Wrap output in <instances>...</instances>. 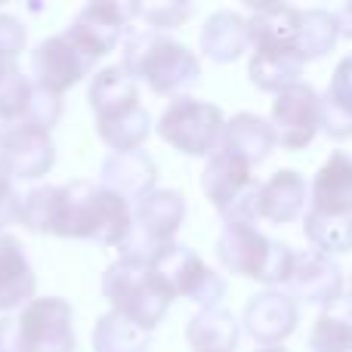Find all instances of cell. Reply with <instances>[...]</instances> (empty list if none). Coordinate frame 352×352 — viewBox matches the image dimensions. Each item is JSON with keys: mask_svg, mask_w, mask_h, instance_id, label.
<instances>
[{"mask_svg": "<svg viewBox=\"0 0 352 352\" xmlns=\"http://www.w3.org/2000/svg\"><path fill=\"white\" fill-rule=\"evenodd\" d=\"M130 229H133V210L121 195L87 179L59 186V213H56L53 235L96 241L102 248H121Z\"/></svg>", "mask_w": 352, "mask_h": 352, "instance_id": "obj_1", "label": "cell"}, {"mask_svg": "<svg viewBox=\"0 0 352 352\" xmlns=\"http://www.w3.org/2000/svg\"><path fill=\"white\" fill-rule=\"evenodd\" d=\"M121 68L152 93L176 99L186 96V90H192L201 78V62L186 43L148 28L130 31L124 37Z\"/></svg>", "mask_w": 352, "mask_h": 352, "instance_id": "obj_2", "label": "cell"}, {"mask_svg": "<svg viewBox=\"0 0 352 352\" xmlns=\"http://www.w3.org/2000/svg\"><path fill=\"white\" fill-rule=\"evenodd\" d=\"M102 294L111 303V312L127 318L142 331H155L164 322L173 303V287L152 263L121 256L102 275Z\"/></svg>", "mask_w": 352, "mask_h": 352, "instance_id": "obj_3", "label": "cell"}, {"mask_svg": "<svg viewBox=\"0 0 352 352\" xmlns=\"http://www.w3.org/2000/svg\"><path fill=\"white\" fill-rule=\"evenodd\" d=\"M74 312L62 297H34L0 318V352H74Z\"/></svg>", "mask_w": 352, "mask_h": 352, "instance_id": "obj_4", "label": "cell"}, {"mask_svg": "<svg viewBox=\"0 0 352 352\" xmlns=\"http://www.w3.org/2000/svg\"><path fill=\"white\" fill-rule=\"evenodd\" d=\"M217 260L232 275H244L263 285H287L294 250L281 241H269L254 223H223L217 238Z\"/></svg>", "mask_w": 352, "mask_h": 352, "instance_id": "obj_5", "label": "cell"}, {"mask_svg": "<svg viewBox=\"0 0 352 352\" xmlns=\"http://www.w3.org/2000/svg\"><path fill=\"white\" fill-rule=\"evenodd\" d=\"M182 219H186L182 192L155 188L133 207V229L118 250H121V256H133V260L155 266L176 244V232H179Z\"/></svg>", "mask_w": 352, "mask_h": 352, "instance_id": "obj_6", "label": "cell"}, {"mask_svg": "<svg viewBox=\"0 0 352 352\" xmlns=\"http://www.w3.org/2000/svg\"><path fill=\"white\" fill-rule=\"evenodd\" d=\"M226 118L217 105L192 96H179L161 111L158 136L170 148L192 158H213L223 148Z\"/></svg>", "mask_w": 352, "mask_h": 352, "instance_id": "obj_7", "label": "cell"}, {"mask_svg": "<svg viewBox=\"0 0 352 352\" xmlns=\"http://www.w3.org/2000/svg\"><path fill=\"white\" fill-rule=\"evenodd\" d=\"M250 170L254 167L229 148H219L213 158H207L201 186L226 223H254L256 219V195L263 182H256Z\"/></svg>", "mask_w": 352, "mask_h": 352, "instance_id": "obj_8", "label": "cell"}, {"mask_svg": "<svg viewBox=\"0 0 352 352\" xmlns=\"http://www.w3.org/2000/svg\"><path fill=\"white\" fill-rule=\"evenodd\" d=\"M136 3H118V0H93L72 19L62 34L80 50L90 62L109 56L121 43V37L133 28Z\"/></svg>", "mask_w": 352, "mask_h": 352, "instance_id": "obj_9", "label": "cell"}, {"mask_svg": "<svg viewBox=\"0 0 352 352\" xmlns=\"http://www.w3.org/2000/svg\"><path fill=\"white\" fill-rule=\"evenodd\" d=\"M269 124L275 133V146L287 148V152L306 148L322 130V96L316 93V87L300 80V84L281 90L272 102Z\"/></svg>", "mask_w": 352, "mask_h": 352, "instance_id": "obj_10", "label": "cell"}, {"mask_svg": "<svg viewBox=\"0 0 352 352\" xmlns=\"http://www.w3.org/2000/svg\"><path fill=\"white\" fill-rule=\"evenodd\" d=\"M155 266H158V272L167 278V285L173 287V297L192 300L201 309L219 306V300L226 297V278L219 272H213L186 244H173Z\"/></svg>", "mask_w": 352, "mask_h": 352, "instance_id": "obj_11", "label": "cell"}, {"mask_svg": "<svg viewBox=\"0 0 352 352\" xmlns=\"http://www.w3.org/2000/svg\"><path fill=\"white\" fill-rule=\"evenodd\" d=\"M93 72V62L68 41L65 34H53L41 41L31 50V74H34V87L47 93L62 96L72 90L78 80H84Z\"/></svg>", "mask_w": 352, "mask_h": 352, "instance_id": "obj_12", "label": "cell"}, {"mask_svg": "<svg viewBox=\"0 0 352 352\" xmlns=\"http://www.w3.org/2000/svg\"><path fill=\"white\" fill-rule=\"evenodd\" d=\"M0 161L12 173V179H41L56 164L53 136L28 124L0 130Z\"/></svg>", "mask_w": 352, "mask_h": 352, "instance_id": "obj_13", "label": "cell"}, {"mask_svg": "<svg viewBox=\"0 0 352 352\" xmlns=\"http://www.w3.org/2000/svg\"><path fill=\"white\" fill-rule=\"evenodd\" d=\"M287 297L312 306H337L343 300V272L331 256L318 250L294 254V269L287 278Z\"/></svg>", "mask_w": 352, "mask_h": 352, "instance_id": "obj_14", "label": "cell"}, {"mask_svg": "<svg viewBox=\"0 0 352 352\" xmlns=\"http://www.w3.org/2000/svg\"><path fill=\"white\" fill-rule=\"evenodd\" d=\"M244 331L260 346H281L297 331L300 309L297 300L287 297V291H263L254 294L244 306Z\"/></svg>", "mask_w": 352, "mask_h": 352, "instance_id": "obj_15", "label": "cell"}, {"mask_svg": "<svg viewBox=\"0 0 352 352\" xmlns=\"http://www.w3.org/2000/svg\"><path fill=\"white\" fill-rule=\"evenodd\" d=\"M87 99H90V109L96 115V127L115 124L140 109V84L121 65H109L93 74Z\"/></svg>", "mask_w": 352, "mask_h": 352, "instance_id": "obj_16", "label": "cell"}, {"mask_svg": "<svg viewBox=\"0 0 352 352\" xmlns=\"http://www.w3.org/2000/svg\"><path fill=\"white\" fill-rule=\"evenodd\" d=\"M309 213L331 219L352 217V158L334 152L316 173L309 188Z\"/></svg>", "mask_w": 352, "mask_h": 352, "instance_id": "obj_17", "label": "cell"}, {"mask_svg": "<svg viewBox=\"0 0 352 352\" xmlns=\"http://www.w3.org/2000/svg\"><path fill=\"white\" fill-rule=\"evenodd\" d=\"M99 176H102V188L121 195L124 201H136L140 204L148 192H155L158 164L142 148H136V152H111L102 161V173Z\"/></svg>", "mask_w": 352, "mask_h": 352, "instance_id": "obj_18", "label": "cell"}, {"mask_svg": "<svg viewBox=\"0 0 352 352\" xmlns=\"http://www.w3.org/2000/svg\"><path fill=\"white\" fill-rule=\"evenodd\" d=\"M256 217L272 226H285L306 217V179L297 170H278L260 186Z\"/></svg>", "mask_w": 352, "mask_h": 352, "instance_id": "obj_19", "label": "cell"}, {"mask_svg": "<svg viewBox=\"0 0 352 352\" xmlns=\"http://www.w3.org/2000/svg\"><path fill=\"white\" fill-rule=\"evenodd\" d=\"M37 291V275L22 250V241L0 232V312L28 306Z\"/></svg>", "mask_w": 352, "mask_h": 352, "instance_id": "obj_20", "label": "cell"}, {"mask_svg": "<svg viewBox=\"0 0 352 352\" xmlns=\"http://www.w3.org/2000/svg\"><path fill=\"white\" fill-rule=\"evenodd\" d=\"M250 47V25L244 16L232 10H219L201 28V53L210 62H235Z\"/></svg>", "mask_w": 352, "mask_h": 352, "instance_id": "obj_21", "label": "cell"}, {"mask_svg": "<svg viewBox=\"0 0 352 352\" xmlns=\"http://www.w3.org/2000/svg\"><path fill=\"white\" fill-rule=\"evenodd\" d=\"M306 59L300 56V50H269V47H256L254 56H250V84L260 87L266 93H275L278 96L281 90L300 84V74H303Z\"/></svg>", "mask_w": 352, "mask_h": 352, "instance_id": "obj_22", "label": "cell"}, {"mask_svg": "<svg viewBox=\"0 0 352 352\" xmlns=\"http://www.w3.org/2000/svg\"><path fill=\"white\" fill-rule=\"evenodd\" d=\"M300 19L303 10L287 3H272V6H260L254 16L248 19L250 25V43L256 47H269V50H297L300 41Z\"/></svg>", "mask_w": 352, "mask_h": 352, "instance_id": "obj_23", "label": "cell"}, {"mask_svg": "<svg viewBox=\"0 0 352 352\" xmlns=\"http://www.w3.org/2000/svg\"><path fill=\"white\" fill-rule=\"evenodd\" d=\"M223 148L241 155L250 167L263 164L269 158V152L275 148V133L272 124L263 121L260 115H250V111H241L232 121H226V133H223Z\"/></svg>", "mask_w": 352, "mask_h": 352, "instance_id": "obj_24", "label": "cell"}, {"mask_svg": "<svg viewBox=\"0 0 352 352\" xmlns=\"http://www.w3.org/2000/svg\"><path fill=\"white\" fill-rule=\"evenodd\" d=\"M238 334H241L238 318L223 306L201 309L186 328L192 352H235Z\"/></svg>", "mask_w": 352, "mask_h": 352, "instance_id": "obj_25", "label": "cell"}, {"mask_svg": "<svg viewBox=\"0 0 352 352\" xmlns=\"http://www.w3.org/2000/svg\"><path fill=\"white\" fill-rule=\"evenodd\" d=\"M322 130L331 140L352 136V56L334 68L331 87L322 96Z\"/></svg>", "mask_w": 352, "mask_h": 352, "instance_id": "obj_26", "label": "cell"}, {"mask_svg": "<svg viewBox=\"0 0 352 352\" xmlns=\"http://www.w3.org/2000/svg\"><path fill=\"white\" fill-rule=\"evenodd\" d=\"M152 337L148 331L130 324L127 318L105 312L93 328V352H148Z\"/></svg>", "mask_w": 352, "mask_h": 352, "instance_id": "obj_27", "label": "cell"}, {"mask_svg": "<svg viewBox=\"0 0 352 352\" xmlns=\"http://www.w3.org/2000/svg\"><path fill=\"white\" fill-rule=\"evenodd\" d=\"M340 28H337V16L328 10H306L300 19V41L297 50L306 62L322 59L328 50H334Z\"/></svg>", "mask_w": 352, "mask_h": 352, "instance_id": "obj_28", "label": "cell"}, {"mask_svg": "<svg viewBox=\"0 0 352 352\" xmlns=\"http://www.w3.org/2000/svg\"><path fill=\"white\" fill-rule=\"evenodd\" d=\"M312 352H352V306L343 300V309L322 312L309 334Z\"/></svg>", "mask_w": 352, "mask_h": 352, "instance_id": "obj_29", "label": "cell"}, {"mask_svg": "<svg viewBox=\"0 0 352 352\" xmlns=\"http://www.w3.org/2000/svg\"><path fill=\"white\" fill-rule=\"evenodd\" d=\"M31 93H34V80L25 78L19 65L6 68V74L0 78V130L25 124Z\"/></svg>", "mask_w": 352, "mask_h": 352, "instance_id": "obj_30", "label": "cell"}, {"mask_svg": "<svg viewBox=\"0 0 352 352\" xmlns=\"http://www.w3.org/2000/svg\"><path fill=\"white\" fill-rule=\"evenodd\" d=\"M56 213H59V186H34L22 195V213L19 223L37 235H53Z\"/></svg>", "mask_w": 352, "mask_h": 352, "instance_id": "obj_31", "label": "cell"}, {"mask_svg": "<svg viewBox=\"0 0 352 352\" xmlns=\"http://www.w3.org/2000/svg\"><path fill=\"white\" fill-rule=\"evenodd\" d=\"M188 16H192V6L176 3V0H167V3H136V19L146 22V28L158 31V34L167 28H179Z\"/></svg>", "mask_w": 352, "mask_h": 352, "instance_id": "obj_32", "label": "cell"}, {"mask_svg": "<svg viewBox=\"0 0 352 352\" xmlns=\"http://www.w3.org/2000/svg\"><path fill=\"white\" fill-rule=\"evenodd\" d=\"M59 118H62V99L56 96V93H47V90H41V87H34L28 115H25V124L50 133V130L59 124Z\"/></svg>", "mask_w": 352, "mask_h": 352, "instance_id": "obj_33", "label": "cell"}, {"mask_svg": "<svg viewBox=\"0 0 352 352\" xmlns=\"http://www.w3.org/2000/svg\"><path fill=\"white\" fill-rule=\"evenodd\" d=\"M22 47H25V25L16 16L0 12V78L6 74V68L16 65Z\"/></svg>", "mask_w": 352, "mask_h": 352, "instance_id": "obj_34", "label": "cell"}, {"mask_svg": "<svg viewBox=\"0 0 352 352\" xmlns=\"http://www.w3.org/2000/svg\"><path fill=\"white\" fill-rule=\"evenodd\" d=\"M19 213H22V195L12 188V173L0 161V232L19 223Z\"/></svg>", "mask_w": 352, "mask_h": 352, "instance_id": "obj_35", "label": "cell"}, {"mask_svg": "<svg viewBox=\"0 0 352 352\" xmlns=\"http://www.w3.org/2000/svg\"><path fill=\"white\" fill-rule=\"evenodd\" d=\"M334 16H337V28H340V34L352 41V0H349L346 6H340Z\"/></svg>", "mask_w": 352, "mask_h": 352, "instance_id": "obj_36", "label": "cell"}, {"mask_svg": "<svg viewBox=\"0 0 352 352\" xmlns=\"http://www.w3.org/2000/svg\"><path fill=\"white\" fill-rule=\"evenodd\" d=\"M256 352H287V349H281V346H263V349H256Z\"/></svg>", "mask_w": 352, "mask_h": 352, "instance_id": "obj_37", "label": "cell"}, {"mask_svg": "<svg viewBox=\"0 0 352 352\" xmlns=\"http://www.w3.org/2000/svg\"><path fill=\"white\" fill-rule=\"evenodd\" d=\"M346 303L352 306V281H349V297H346Z\"/></svg>", "mask_w": 352, "mask_h": 352, "instance_id": "obj_38", "label": "cell"}]
</instances>
